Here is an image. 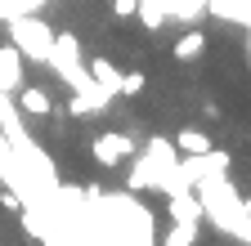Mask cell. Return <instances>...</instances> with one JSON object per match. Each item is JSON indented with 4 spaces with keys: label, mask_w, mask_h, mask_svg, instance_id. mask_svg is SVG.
Here are the masks:
<instances>
[{
    "label": "cell",
    "mask_w": 251,
    "mask_h": 246,
    "mask_svg": "<svg viewBox=\"0 0 251 246\" xmlns=\"http://www.w3.org/2000/svg\"><path fill=\"white\" fill-rule=\"evenodd\" d=\"M18 112H23V116H50V112H54V103H50L45 89L23 85V89H18Z\"/></svg>",
    "instance_id": "30bf717a"
},
{
    "label": "cell",
    "mask_w": 251,
    "mask_h": 246,
    "mask_svg": "<svg viewBox=\"0 0 251 246\" xmlns=\"http://www.w3.org/2000/svg\"><path fill=\"white\" fill-rule=\"evenodd\" d=\"M50 67L68 81L72 89H81L85 81H90V63L81 58V41L72 36V32H63V36H54V49H50Z\"/></svg>",
    "instance_id": "277c9868"
},
{
    "label": "cell",
    "mask_w": 251,
    "mask_h": 246,
    "mask_svg": "<svg viewBox=\"0 0 251 246\" xmlns=\"http://www.w3.org/2000/svg\"><path fill=\"white\" fill-rule=\"evenodd\" d=\"M175 148L184 152V157H193V152H206V148H215V143H211L198 126H188V130H179V134H175Z\"/></svg>",
    "instance_id": "7c38bea8"
},
{
    "label": "cell",
    "mask_w": 251,
    "mask_h": 246,
    "mask_svg": "<svg viewBox=\"0 0 251 246\" xmlns=\"http://www.w3.org/2000/svg\"><path fill=\"white\" fill-rule=\"evenodd\" d=\"M112 99H117L112 89H108V85H99V81L90 76L81 89H72V99H68V116H90V112H103Z\"/></svg>",
    "instance_id": "8992f818"
},
{
    "label": "cell",
    "mask_w": 251,
    "mask_h": 246,
    "mask_svg": "<svg viewBox=\"0 0 251 246\" xmlns=\"http://www.w3.org/2000/svg\"><path fill=\"white\" fill-rule=\"evenodd\" d=\"M90 76L99 81V85H108L112 94H121V72L108 63V58H90Z\"/></svg>",
    "instance_id": "4fadbf2b"
},
{
    "label": "cell",
    "mask_w": 251,
    "mask_h": 246,
    "mask_svg": "<svg viewBox=\"0 0 251 246\" xmlns=\"http://www.w3.org/2000/svg\"><path fill=\"white\" fill-rule=\"evenodd\" d=\"M112 14L117 18H135L139 14V0H112Z\"/></svg>",
    "instance_id": "e0dca14e"
},
{
    "label": "cell",
    "mask_w": 251,
    "mask_h": 246,
    "mask_svg": "<svg viewBox=\"0 0 251 246\" xmlns=\"http://www.w3.org/2000/svg\"><path fill=\"white\" fill-rule=\"evenodd\" d=\"M0 206H5V210H18V215H23V197H18V188H14V183H9L5 193H0Z\"/></svg>",
    "instance_id": "2e32d148"
},
{
    "label": "cell",
    "mask_w": 251,
    "mask_h": 246,
    "mask_svg": "<svg viewBox=\"0 0 251 246\" xmlns=\"http://www.w3.org/2000/svg\"><path fill=\"white\" fill-rule=\"evenodd\" d=\"M179 161V148H175V139H148V148H144V157L130 166V193H144V188H162V179H166V170Z\"/></svg>",
    "instance_id": "7a4b0ae2"
},
{
    "label": "cell",
    "mask_w": 251,
    "mask_h": 246,
    "mask_svg": "<svg viewBox=\"0 0 251 246\" xmlns=\"http://www.w3.org/2000/svg\"><path fill=\"white\" fill-rule=\"evenodd\" d=\"M242 206H247V233H242V242H251V197H247Z\"/></svg>",
    "instance_id": "ac0fdd59"
},
{
    "label": "cell",
    "mask_w": 251,
    "mask_h": 246,
    "mask_svg": "<svg viewBox=\"0 0 251 246\" xmlns=\"http://www.w3.org/2000/svg\"><path fill=\"white\" fill-rule=\"evenodd\" d=\"M198 197H202L206 220H215L220 233H229V237L242 242V233H247V206H242V201H247V197L233 193L229 175H225V179H206V183H198Z\"/></svg>",
    "instance_id": "6da1fadb"
},
{
    "label": "cell",
    "mask_w": 251,
    "mask_h": 246,
    "mask_svg": "<svg viewBox=\"0 0 251 246\" xmlns=\"http://www.w3.org/2000/svg\"><path fill=\"white\" fill-rule=\"evenodd\" d=\"M9 41L23 49V58L50 63L54 32H50V22H45V18H36V14H18V18H9Z\"/></svg>",
    "instance_id": "3957f363"
},
{
    "label": "cell",
    "mask_w": 251,
    "mask_h": 246,
    "mask_svg": "<svg viewBox=\"0 0 251 246\" xmlns=\"http://www.w3.org/2000/svg\"><path fill=\"white\" fill-rule=\"evenodd\" d=\"M247 58H251V45H247Z\"/></svg>",
    "instance_id": "d6986e66"
},
{
    "label": "cell",
    "mask_w": 251,
    "mask_h": 246,
    "mask_svg": "<svg viewBox=\"0 0 251 246\" xmlns=\"http://www.w3.org/2000/svg\"><path fill=\"white\" fill-rule=\"evenodd\" d=\"M193 242H198V224H184V220H171L162 237V246H193Z\"/></svg>",
    "instance_id": "5bb4252c"
},
{
    "label": "cell",
    "mask_w": 251,
    "mask_h": 246,
    "mask_svg": "<svg viewBox=\"0 0 251 246\" xmlns=\"http://www.w3.org/2000/svg\"><path fill=\"white\" fill-rule=\"evenodd\" d=\"M121 94H126V99L144 94V72H121Z\"/></svg>",
    "instance_id": "9a60e30c"
},
{
    "label": "cell",
    "mask_w": 251,
    "mask_h": 246,
    "mask_svg": "<svg viewBox=\"0 0 251 246\" xmlns=\"http://www.w3.org/2000/svg\"><path fill=\"white\" fill-rule=\"evenodd\" d=\"M90 152H94V161H99V166H108V170H112V166H121L126 157H135V139L112 130V134H99V139H94V148H90Z\"/></svg>",
    "instance_id": "52a82bcc"
},
{
    "label": "cell",
    "mask_w": 251,
    "mask_h": 246,
    "mask_svg": "<svg viewBox=\"0 0 251 246\" xmlns=\"http://www.w3.org/2000/svg\"><path fill=\"white\" fill-rule=\"evenodd\" d=\"M166 210H171V220H184V224H202V220H206V210H202V197H198V188H188V193H175Z\"/></svg>",
    "instance_id": "9c48e42d"
},
{
    "label": "cell",
    "mask_w": 251,
    "mask_h": 246,
    "mask_svg": "<svg viewBox=\"0 0 251 246\" xmlns=\"http://www.w3.org/2000/svg\"><path fill=\"white\" fill-rule=\"evenodd\" d=\"M179 170L184 179L193 183H206V179H225L229 175V152H220V148H206V152H193V157H184L179 152Z\"/></svg>",
    "instance_id": "5b68a950"
},
{
    "label": "cell",
    "mask_w": 251,
    "mask_h": 246,
    "mask_svg": "<svg viewBox=\"0 0 251 246\" xmlns=\"http://www.w3.org/2000/svg\"><path fill=\"white\" fill-rule=\"evenodd\" d=\"M23 49L14 45V41H5L0 45V89H9V94H18L23 89Z\"/></svg>",
    "instance_id": "ba28073f"
},
{
    "label": "cell",
    "mask_w": 251,
    "mask_h": 246,
    "mask_svg": "<svg viewBox=\"0 0 251 246\" xmlns=\"http://www.w3.org/2000/svg\"><path fill=\"white\" fill-rule=\"evenodd\" d=\"M202 49H206V36L198 32V27H193V32H184V36L175 41V58H179V63H193V58H202Z\"/></svg>",
    "instance_id": "8fae6325"
}]
</instances>
